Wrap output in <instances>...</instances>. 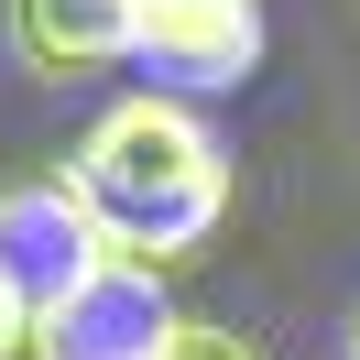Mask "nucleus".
<instances>
[{
  "label": "nucleus",
  "mask_w": 360,
  "mask_h": 360,
  "mask_svg": "<svg viewBox=\"0 0 360 360\" xmlns=\"http://www.w3.org/2000/svg\"><path fill=\"white\" fill-rule=\"evenodd\" d=\"M338 360H360V306H349V328H338Z\"/></svg>",
  "instance_id": "obj_8"
},
{
  "label": "nucleus",
  "mask_w": 360,
  "mask_h": 360,
  "mask_svg": "<svg viewBox=\"0 0 360 360\" xmlns=\"http://www.w3.org/2000/svg\"><path fill=\"white\" fill-rule=\"evenodd\" d=\"M131 66L175 77V88H240L262 66V0H142Z\"/></svg>",
  "instance_id": "obj_4"
},
{
  "label": "nucleus",
  "mask_w": 360,
  "mask_h": 360,
  "mask_svg": "<svg viewBox=\"0 0 360 360\" xmlns=\"http://www.w3.org/2000/svg\"><path fill=\"white\" fill-rule=\"evenodd\" d=\"M0 262H11V284H22L33 306H55L66 284H88V273L110 262V240H98L88 197H77L66 175H22V186H0Z\"/></svg>",
  "instance_id": "obj_3"
},
{
  "label": "nucleus",
  "mask_w": 360,
  "mask_h": 360,
  "mask_svg": "<svg viewBox=\"0 0 360 360\" xmlns=\"http://www.w3.org/2000/svg\"><path fill=\"white\" fill-rule=\"evenodd\" d=\"M0 22L33 77H88V66H131L142 0H0Z\"/></svg>",
  "instance_id": "obj_5"
},
{
  "label": "nucleus",
  "mask_w": 360,
  "mask_h": 360,
  "mask_svg": "<svg viewBox=\"0 0 360 360\" xmlns=\"http://www.w3.org/2000/svg\"><path fill=\"white\" fill-rule=\"evenodd\" d=\"M33 316H44V306L11 284V262H0V360H33Z\"/></svg>",
  "instance_id": "obj_6"
},
{
  "label": "nucleus",
  "mask_w": 360,
  "mask_h": 360,
  "mask_svg": "<svg viewBox=\"0 0 360 360\" xmlns=\"http://www.w3.org/2000/svg\"><path fill=\"white\" fill-rule=\"evenodd\" d=\"M175 360H262V338H240V328H207V316H186Z\"/></svg>",
  "instance_id": "obj_7"
},
{
  "label": "nucleus",
  "mask_w": 360,
  "mask_h": 360,
  "mask_svg": "<svg viewBox=\"0 0 360 360\" xmlns=\"http://www.w3.org/2000/svg\"><path fill=\"white\" fill-rule=\"evenodd\" d=\"M66 186L88 197L110 262L175 273V262H197V240L229 219V142L207 131L186 98L131 88V98H110V110L88 120Z\"/></svg>",
  "instance_id": "obj_1"
},
{
  "label": "nucleus",
  "mask_w": 360,
  "mask_h": 360,
  "mask_svg": "<svg viewBox=\"0 0 360 360\" xmlns=\"http://www.w3.org/2000/svg\"><path fill=\"white\" fill-rule=\"evenodd\" d=\"M186 316L164 295V273L142 262H98L88 284H66L33 316V360H175Z\"/></svg>",
  "instance_id": "obj_2"
}]
</instances>
